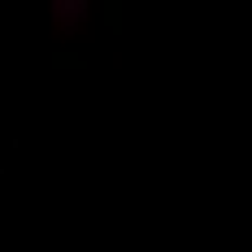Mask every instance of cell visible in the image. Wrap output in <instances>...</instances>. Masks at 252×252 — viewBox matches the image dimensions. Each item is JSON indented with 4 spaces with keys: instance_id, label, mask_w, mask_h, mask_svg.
<instances>
[{
    "instance_id": "6da1fadb",
    "label": "cell",
    "mask_w": 252,
    "mask_h": 252,
    "mask_svg": "<svg viewBox=\"0 0 252 252\" xmlns=\"http://www.w3.org/2000/svg\"><path fill=\"white\" fill-rule=\"evenodd\" d=\"M48 18L61 35H74L92 18V0H48Z\"/></svg>"
}]
</instances>
